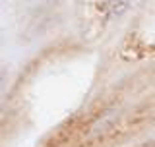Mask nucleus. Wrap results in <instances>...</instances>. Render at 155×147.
I'll list each match as a JSON object with an SVG mask.
<instances>
[{
	"mask_svg": "<svg viewBox=\"0 0 155 147\" xmlns=\"http://www.w3.org/2000/svg\"><path fill=\"white\" fill-rule=\"evenodd\" d=\"M134 0H95V8L107 18H118L130 8Z\"/></svg>",
	"mask_w": 155,
	"mask_h": 147,
	"instance_id": "nucleus-1",
	"label": "nucleus"
}]
</instances>
